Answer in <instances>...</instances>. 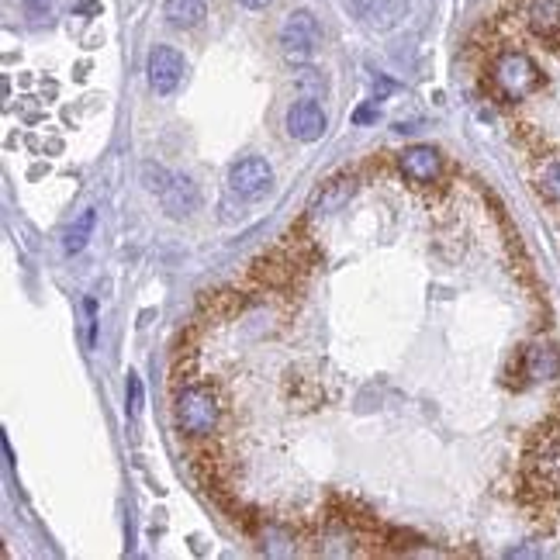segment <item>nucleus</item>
<instances>
[{
	"mask_svg": "<svg viewBox=\"0 0 560 560\" xmlns=\"http://www.w3.org/2000/svg\"><path fill=\"white\" fill-rule=\"evenodd\" d=\"M540 184H543V191H547L550 198L560 204V160H547V163H543Z\"/></svg>",
	"mask_w": 560,
	"mask_h": 560,
	"instance_id": "obj_16",
	"label": "nucleus"
},
{
	"mask_svg": "<svg viewBox=\"0 0 560 560\" xmlns=\"http://www.w3.org/2000/svg\"><path fill=\"white\" fill-rule=\"evenodd\" d=\"M163 18L173 28H198L208 18V7H204V0H166Z\"/></svg>",
	"mask_w": 560,
	"mask_h": 560,
	"instance_id": "obj_13",
	"label": "nucleus"
},
{
	"mask_svg": "<svg viewBox=\"0 0 560 560\" xmlns=\"http://www.w3.org/2000/svg\"><path fill=\"white\" fill-rule=\"evenodd\" d=\"M526 25L540 42L560 45V0H529Z\"/></svg>",
	"mask_w": 560,
	"mask_h": 560,
	"instance_id": "obj_8",
	"label": "nucleus"
},
{
	"mask_svg": "<svg viewBox=\"0 0 560 560\" xmlns=\"http://www.w3.org/2000/svg\"><path fill=\"white\" fill-rule=\"evenodd\" d=\"M529 474L543 491L560 484V429L543 426L529 440Z\"/></svg>",
	"mask_w": 560,
	"mask_h": 560,
	"instance_id": "obj_4",
	"label": "nucleus"
},
{
	"mask_svg": "<svg viewBox=\"0 0 560 560\" xmlns=\"http://www.w3.org/2000/svg\"><path fill=\"white\" fill-rule=\"evenodd\" d=\"M222 419V398L215 384H187L173 398V422L187 436H211Z\"/></svg>",
	"mask_w": 560,
	"mask_h": 560,
	"instance_id": "obj_1",
	"label": "nucleus"
},
{
	"mask_svg": "<svg viewBox=\"0 0 560 560\" xmlns=\"http://www.w3.org/2000/svg\"><path fill=\"white\" fill-rule=\"evenodd\" d=\"M491 83H495V90L505 101H522V97H529L533 90H540L543 73L526 52L505 49V52H498L495 63H491Z\"/></svg>",
	"mask_w": 560,
	"mask_h": 560,
	"instance_id": "obj_2",
	"label": "nucleus"
},
{
	"mask_svg": "<svg viewBox=\"0 0 560 560\" xmlns=\"http://www.w3.org/2000/svg\"><path fill=\"white\" fill-rule=\"evenodd\" d=\"M284 128H287V135L298 142H319L325 135V128H329V121H325V111L315 97H301V101H294L291 108H287Z\"/></svg>",
	"mask_w": 560,
	"mask_h": 560,
	"instance_id": "obj_7",
	"label": "nucleus"
},
{
	"mask_svg": "<svg viewBox=\"0 0 560 560\" xmlns=\"http://www.w3.org/2000/svg\"><path fill=\"white\" fill-rule=\"evenodd\" d=\"M146 73H149V87H153L160 97H170L173 90L180 87V80H184L187 63L173 45H156V49L149 52Z\"/></svg>",
	"mask_w": 560,
	"mask_h": 560,
	"instance_id": "obj_6",
	"label": "nucleus"
},
{
	"mask_svg": "<svg viewBox=\"0 0 560 560\" xmlns=\"http://www.w3.org/2000/svg\"><path fill=\"white\" fill-rule=\"evenodd\" d=\"M522 370L529 381H554L560 374V353L550 343H536L522 353Z\"/></svg>",
	"mask_w": 560,
	"mask_h": 560,
	"instance_id": "obj_10",
	"label": "nucleus"
},
{
	"mask_svg": "<svg viewBox=\"0 0 560 560\" xmlns=\"http://www.w3.org/2000/svg\"><path fill=\"white\" fill-rule=\"evenodd\" d=\"M374 118H377V108H360L357 115H353L357 125H367V121H374Z\"/></svg>",
	"mask_w": 560,
	"mask_h": 560,
	"instance_id": "obj_19",
	"label": "nucleus"
},
{
	"mask_svg": "<svg viewBox=\"0 0 560 560\" xmlns=\"http://www.w3.org/2000/svg\"><path fill=\"white\" fill-rule=\"evenodd\" d=\"M357 191V180L353 177H332L329 184L315 194V211H336L339 204H346Z\"/></svg>",
	"mask_w": 560,
	"mask_h": 560,
	"instance_id": "obj_14",
	"label": "nucleus"
},
{
	"mask_svg": "<svg viewBox=\"0 0 560 560\" xmlns=\"http://www.w3.org/2000/svg\"><path fill=\"white\" fill-rule=\"evenodd\" d=\"M160 201L173 218L191 215V211L198 208V187H194L187 177H170L166 180V187L160 191Z\"/></svg>",
	"mask_w": 560,
	"mask_h": 560,
	"instance_id": "obj_11",
	"label": "nucleus"
},
{
	"mask_svg": "<svg viewBox=\"0 0 560 560\" xmlns=\"http://www.w3.org/2000/svg\"><path fill=\"white\" fill-rule=\"evenodd\" d=\"M274 184V166H270L263 156H246V160L232 163L229 170V191L239 194L242 201H256L270 191Z\"/></svg>",
	"mask_w": 560,
	"mask_h": 560,
	"instance_id": "obj_5",
	"label": "nucleus"
},
{
	"mask_svg": "<svg viewBox=\"0 0 560 560\" xmlns=\"http://www.w3.org/2000/svg\"><path fill=\"white\" fill-rule=\"evenodd\" d=\"M21 4H25V14L32 21L49 18V11H52V0H21Z\"/></svg>",
	"mask_w": 560,
	"mask_h": 560,
	"instance_id": "obj_18",
	"label": "nucleus"
},
{
	"mask_svg": "<svg viewBox=\"0 0 560 560\" xmlns=\"http://www.w3.org/2000/svg\"><path fill=\"white\" fill-rule=\"evenodd\" d=\"M142 412V381L135 374H128V415H139Z\"/></svg>",
	"mask_w": 560,
	"mask_h": 560,
	"instance_id": "obj_17",
	"label": "nucleus"
},
{
	"mask_svg": "<svg viewBox=\"0 0 560 560\" xmlns=\"http://www.w3.org/2000/svg\"><path fill=\"white\" fill-rule=\"evenodd\" d=\"M398 166L412 184H433L440 177V153L433 146H408L398 156Z\"/></svg>",
	"mask_w": 560,
	"mask_h": 560,
	"instance_id": "obj_9",
	"label": "nucleus"
},
{
	"mask_svg": "<svg viewBox=\"0 0 560 560\" xmlns=\"http://www.w3.org/2000/svg\"><path fill=\"white\" fill-rule=\"evenodd\" d=\"M322 42V28L315 21L312 11H291L280 25V52H284L287 63L301 66L315 56Z\"/></svg>",
	"mask_w": 560,
	"mask_h": 560,
	"instance_id": "obj_3",
	"label": "nucleus"
},
{
	"mask_svg": "<svg viewBox=\"0 0 560 560\" xmlns=\"http://www.w3.org/2000/svg\"><path fill=\"white\" fill-rule=\"evenodd\" d=\"M242 7H246V11H263V7L270 4V0H239Z\"/></svg>",
	"mask_w": 560,
	"mask_h": 560,
	"instance_id": "obj_20",
	"label": "nucleus"
},
{
	"mask_svg": "<svg viewBox=\"0 0 560 560\" xmlns=\"http://www.w3.org/2000/svg\"><path fill=\"white\" fill-rule=\"evenodd\" d=\"M94 222H97V211H94V208H87V211H83V215L77 218V222L70 225V232H66V239H63L66 256L83 253V246H87L90 236H94Z\"/></svg>",
	"mask_w": 560,
	"mask_h": 560,
	"instance_id": "obj_15",
	"label": "nucleus"
},
{
	"mask_svg": "<svg viewBox=\"0 0 560 560\" xmlns=\"http://www.w3.org/2000/svg\"><path fill=\"white\" fill-rule=\"evenodd\" d=\"M353 11L360 14L363 25L384 32V28L398 25V21L405 18V0H370V4H357Z\"/></svg>",
	"mask_w": 560,
	"mask_h": 560,
	"instance_id": "obj_12",
	"label": "nucleus"
}]
</instances>
